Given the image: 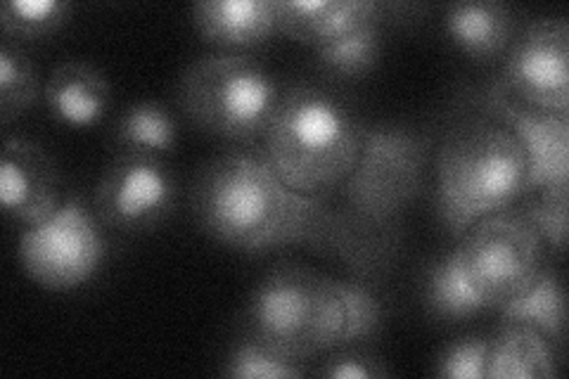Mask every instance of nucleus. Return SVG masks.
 I'll return each instance as SVG.
<instances>
[{"mask_svg":"<svg viewBox=\"0 0 569 379\" xmlns=\"http://www.w3.org/2000/svg\"><path fill=\"white\" fill-rule=\"evenodd\" d=\"M43 96L39 71L17 41L0 43V123L24 117Z\"/></svg>","mask_w":569,"mask_h":379,"instance_id":"412c9836","label":"nucleus"},{"mask_svg":"<svg viewBox=\"0 0 569 379\" xmlns=\"http://www.w3.org/2000/svg\"><path fill=\"white\" fill-rule=\"evenodd\" d=\"M558 360L550 341L527 322L506 320L489 347L487 379H553Z\"/></svg>","mask_w":569,"mask_h":379,"instance_id":"f3484780","label":"nucleus"},{"mask_svg":"<svg viewBox=\"0 0 569 379\" xmlns=\"http://www.w3.org/2000/svg\"><path fill=\"white\" fill-rule=\"evenodd\" d=\"M508 96L541 112L569 117V22L543 17L508 48L501 79Z\"/></svg>","mask_w":569,"mask_h":379,"instance_id":"9d476101","label":"nucleus"},{"mask_svg":"<svg viewBox=\"0 0 569 379\" xmlns=\"http://www.w3.org/2000/svg\"><path fill=\"white\" fill-rule=\"evenodd\" d=\"M43 100L67 129H93L110 112L112 86L96 64L67 60L50 71Z\"/></svg>","mask_w":569,"mask_h":379,"instance_id":"4468645a","label":"nucleus"},{"mask_svg":"<svg viewBox=\"0 0 569 379\" xmlns=\"http://www.w3.org/2000/svg\"><path fill=\"white\" fill-rule=\"evenodd\" d=\"M451 43L475 62H491L508 52L515 20L508 6L498 0L453 3L443 14Z\"/></svg>","mask_w":569,"mask_h":379,"instance_id":"dca6fc26","label":"nucleus"},{"mask_svg":"<svg viewBox=\"0 0 569 379\" xmlns=\"http://www.w3.org/2000/svg\"><path fill=\"white\" fill-rule=\"evenodd\" d=\"M527 188V152L501 121L468 114L443 133L437 150L439 213L456 238L485 216L512 207Z\"/></svg>","mask_w":569,"mask_h":379,"instance_id":"20e7f679","label":"nucleus"},{"mask_svg":"<svg viewBox=\"0 0 569 379\" xmlns=\"http://www.w3.org/2000/svg\"><path fill=\"white\" fill-rule=\"evenodd\" d=\"M479 112L493 117L512 131L529 159V188L569 186V117L541 112L508 96L491 83L475 96ZM525 192V195H527Z\"/></svg>","mask_w":569,"mask_h":379,"instance_id":"9b49d317","label":"nucleus"},{"mask_svg":"<svg viewBox=\"0 0 569 379\" xmlns=\"http://www.w3.org/2000/svg\"><path fill=\"white\" fill-rule=\"evenodd\" d=\"M382 10L372 0H276L278 33L313 50L380 24Z\"/></svg>","mask_w":569,"mask_h":379,"instance_id":"ddd939ff","label":"nucleus"},{"mask_svg":"<svg viewBox=\"0 0 569 379\" xmlns=\"http://www.w3.org/2000/svg\"><path fill=\"white\" fill-rule=\"evenodd\" d=\"M114 140L121 150L152 152L162 157L176 150L178 126L164 104L142 100L119 114Z\"/></svg>","mask_w":569,"mask_h":379,"instance_id":"6ab92c4d","label":"nucleus"},{"mask_svg":"<svg viewBox=\"0 0 569 379\" xmlns=\"http://www.w3.org/2000/svg\"><path fill=\"white\" fill-rule=\"evenodd\" d=\"M323 366L313 370L311 375L326 377V379H387L391 370L387 368L380 356H372L368 351H351L340 349L323 356Z\"/></svg>","mask_w":569,"mask_h":379,"instance_id":"bb28decb","label":"nucleus"},{"mask_svg":"<svg viewBox=\"0 0 569 379\" xmlns=\"http://www.w3.org/2000/svg\"><path fill=\"white\" fill-rule=\"evenodd\" d=\"M518 211L539 232L543 245L556 251L567 247V211H569V186L531 190L520 197Z\"/></svg>","mask_w":569,"mask_h":379,"instance_id":"393cba45","label":"nucleus"},{"mask_svg":"<svg viewBox=\"0 0 569 379\" xmlns=\"http://www.w3.org/2000/svg\"><path fill=\"white\" fill-rule=\"evenodd\" d=\"M363 123L332 90L295 83L282 90L259 154L288 188L330 200L359 164Z\"/></svg>","mask_w":569,"mask_h":379,"instance_id":"7ed1b4c3","label":"nucleus"},{"mask_svg":"<svg viewBox=\"0 0 569 379\" xmlns=\"http://www.w3.org/2000/svg\"><path fill=\"white\" fill-rule=\"evenodd\" d=\"M107 257L102 223L81 197H69L39 226L20 235V263L41 290L74 292L91 282Z\"/></svg>","mask_w":569,"mask_h":379,"instance_id":"6e6552de","label":"nucleus"},{"mask_svg":"<svg viewBox=\"0 0 569 379\" xmlns=\"http://www.w3.org/2000/svg\"><path fill=\"white\" fill-rule=\"evenodd\" d=\"M456 251L472 290L493 311L525 295L543 270V240L518 209L479 219Z\"/></svg>","mask_w":569,"mask_h":379,"instance_id":"0eeeda50","label":"nucleus"},{"mask_svg":"<svg viewBox=\"0 0 569 379\" xmlns=\"http://www.w3.org/2000/svg\"><path fill=\"white\" fill-rule=\"evenodd\" d=\"M491 339L470 335L453 341L437 358L435 375L443 379H487Z\"/></svg>","mask_w":569,"mask_h":379,"instance_id":"a878e982","label":"nucleus"},{"mask_svg":"<svg viewBox=\"0 0 569 379\" xmlns=\"http://www.w3.org/2000/svg\"><path fill=\"white\" fill-rule=\"evenodd\" d=\"M506 320L527 322L537 328L548 341L562 345L565 339V325H567V306H565V290L560 278L553 270L543 268L539 278L525 295L503 303L498 309Z\"/></svg>","mask_w":569,"mask_h":379,"instance_id":"a211bd4d","label":"nucleus"},{"mask_svg":"<svg viewBox=\"0 0 569 379\" xmlns=\"http://www.w3.org/2000/svg\"><path fill=\"white\" fill-rule=\"evenodd\" d=\"M223 375L230 379H297L309 375L305 363L284 358L249 335L228 353Z\"/></svg>","mask_w":569,"mask_h":379,"instance_id":"b1692460","label":"nucleus"},{"mask_svg":"<svg viewBox=\"0 0 569 379\" xmlns=\"http://www.w3.org/2000/svg\"><path fill=\"white\" fill-rule=\"evenodd\" d=\"M192 24L226 52L257 48L278 33L276 0H200L192 6Z\"/></svg>","mask_w":569,"mask_h":379,"instance_id":"2eb2a0df","label":"nucleus"},{"mask_svg":"<svg viewBox=\"0 0 569 379\" xmlns=\"http://www.w3.org/2000/svg\"><path fill=\"white\" fill-rule=\"evenodd\" d=\"M280 98L282 90L271 71L242 52L194 60L178 83V102L190 121L233 142L263 138Z\"/></svg>","mask_w":569,"mask_h":379,"instance_id":"423d86ee","label":"nucleus"},{"mask_svg":"<svg viewBox=\"0 0 569 379\" xmlns=\"http://www.w3.org/2000/svg\"><path fill=\"white\" fill-rule=\"evenodd\" d=\"M425 301L427 309L441 320H466L487 311L485 301L477 297L466 270H462L456 249L432 266Z\"/></svg>","mask_w":569,"mask_h":379,"instance_id":"aec40b11","label":"nucleus"},{"mask_svg":"<svg viewBox=\"0 0 569 379\" xmlns=\"http://www.w3.org/2000/svg\"><path fill=\"white\" fill-rule=\"evenodd\" d=\"M178 202V183L167 161L152 152L121 150L104 167L93 209L117 232H148L162 226Z\"/></svg>","mask_w":569,"mask_h":379,"instance_id":"1a4fd4ad","label":"nucleus"},{"mask_svg":"<svg viewBox=\"0 0 569 379\" xmlns=\"http://www.w3.org/2000/svg\"><path fill=\"white\" fill-rule=\"evenodd\" d=\"M432 136L401 123H363L359 164L330 197L366 230L401 240V219L422 190Z\"/></svg>","mask_w":569,"mask_h":379,"instance_id":"39448f33","label":"nucleus"},{"mask_svg":"<svg viewBox=\"0 0 569 379\" xmlns=\"http://www.w3.org/2000/svg\"><path fill=\"white\" fill-rule=\"evenodd\" d=\"M60 176L48 152L27 138H8L0 154V207L24 228L60 209Z\"/></svg>","mask_w":569,"mask_h":379,"instance_id":"f8f14e48","label":"nucleus"},{"mask_svg":"<svg viewBox=\"0 0 569 379\" xmlns=\"http://www.w3.org/2000/svg\"><path fill=\"white\" fill-rule=\"evenodd\" d=\"M380 318V301L366 282L299 263L269 270L247 306L249 335L299 363L368 339Z\"/></svg>","mask_w":569,"mask_h":379,"instance_id":"f03ea898","label":"nucleus"},{"mask_svg":"<svg viewBox=\"0 0 569 379\" xmlns=\"http://www.w3.org/2000/svg\"><path fill=\"white\" fill-rule=\"evenodd\" d=\"M380 24H370L342 41L313 50L318 67L337 79H361L378 64L382 48Z\"/></svg>","mask_w":569,"mask_h":379,"instance_id":"5701e85b","label":"nucleus"},{"mask_svg":"<svg viewBox=\"0 0 569 379\" xmlns=\"http://www.w3.org/2000/svg\"><path fill=\"white\" fill-rule=\"evenodd\" d=\"M71 14L64 0H8L0 8V29L10 41H39L60 31Z\"/></svg>","mask_w":569,"mask_h":379,"instance_id":"4be33fe9","label":"nucleus"},{"mask_svg":"<svg viewBox=\"0 0 569 379\" xmlns=\"http://www.w3.org/2000/svg\"><path fill=\"white\" fill-rule=\"evenodd\" d=\"M194 221L213 242L242 255L305 247L345 263L359 280L380 278L401 240L356 223L328 197L288 188L259 152L228 150L202 167L192 188Z\"/></svg>","mask_w":569,"mask_h":379,"instance_id":"f257e3e1","label":"nucleus"}]
</instances>
